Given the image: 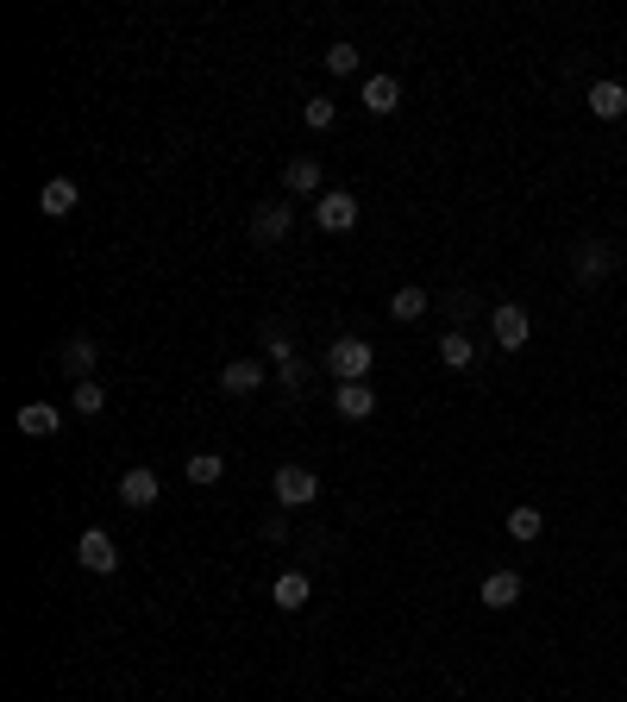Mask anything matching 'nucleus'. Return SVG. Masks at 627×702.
I'll list each match as a JSON object with an SVG mask.
<instances>
[{
    "label": "nucleus",
    "mask_w": 627,
    "mask_h": 702,
    "mask_svg": "<svg viewBox=\"0 0 627 702\" xmlns=\"http://www.w3.org/2000/svg\"><path fill=\"white\" fill-rule=\"evenodd\" d=\"M76 565H82V571H95V577H107L113 565H120V546H113V533L88 527L82 540H76Z\"/></svg>",
    "instance_id": "423d86ee"
},
{
    "label": "nucleus",
    "mask_w": 627,
    "mask_h": 702,
    "mask_svg": "<svg viewBox=\"0 0 627 702\" xmlns=\"http://www.w3.org/2000/svg\"><path fill=\"white\" fill-rule=\"evenodd\" d=\"M333 408H339V420H370V414H377V389H370V383H339Z\"/></svg>",
    "instance_id": "f8f14e48"
},
{
    "label": "nucleus",
    "mask_w": 627,
    "mask_h": 702,
    "mask_svg": "<svg viewBox=\"0 0 627 702\" xmlns=\"http://www.w3.org/2000/svg\"><path fill=\"white\" fill-rule=\"evenodd\" d=\"M76 201H82L76 182H69V176H51V182L38 189V214H44V220H63V214H76Z\"/></svg>",
    "instance_id": "1a4fd4ad"
},
{
    "label": "nucleus",
    "mask_w": 627,
    "mask_h": 702,
    "mask_svg": "<svg viewBox=\"0 0 627 702\" xmlns=\"http://www.w3.org/2000/svg\"><path fill=\"white\" fill-rule=\"evenodd\" d=\"M327 364H333V377H339V383H364V377H370V364H377V351H370V339H333Z\"/></svg>",
    "instance_id": "f257e3e1"
},
{
    "label": "nucleus",
    "mask_w": 627,
    "mask_h": 702,
    "mask_svg": "<svg viewBox=\"0 0 627 702\" xmlns=\"http://www.w3.org/2000/svg\"><path fill=\"white\" fill-rule=\"evenodd\" d=\"M571 270H577V276H584V283H596V276H602V270H609V251H602V245H584V251H577V257H571Z\"/></svg>",
    "instance_id": "b1692460"
},
{
    "label": "nucleus",
    "mask_w": 627,
    "mask_h": 702,
    "mask_svg": "<svg viewBox=\"0 0 627 702\" xmlns=\"http://www.w3.org/2000/svg\"><path fill=\"white\" fill-rule=\"evenodd\" d=\"M471 358H477V345L464 339L458 326H452V333H439V364H446V370H471Z\"/></svg>",
    "instance_id": "6ab92c4d"
},
{
    "label": "nucleus",
    "mask_w": 627,
    "mask_h": 702,
    "mask_svg": "<svg viewBox=\"0 0 627 702\" xmlns=\"http://www.w3.org/2000/svg\"><path fill=\"white\" fill-rule=\"evenodd\" d=\"M283 189L289 195H320V163L314 157H289L283 163Z\"/></svg>",
    "instance_id": "2eb2a0df"
},
{
    "label": "nucleus",
    "mask_w": 627,
    "mask_h": 702,
    "mask_svg": "<svg viewBox=\"0 0 627 702\" xmlns=\"http://www.w3.org/2000/svg\"><path fill=\"white\" fill-rule=\"evenodd\" d=\"M308 596H314V583H308V571H283L270 583V602L283 608V615H295V608H308Z\"/></svg>",
    "instance_id": "9d476101"
},
{
    "label": "nucleus",
    "mask_w": 627,
    "mask_h": 702,
    "mask_svg": "<svg viewBox=\"0 0 627 702\" xmlns=\"http://www.w3.org/2000/svg\"><path fill=\"white\" fill-rule=\"evenodd\" d=\"M490 333H496V345H502V351H521V345H527V333H533V320H527V308L502 301V308L490 314Z\"/></svg>",
    "instance_id": "0eeeda50"
},
{
    "label": "nucleus",
    "mask_w": 627,
    "mask_h": 702,
    "mask_svg": "<svg viewBox=\"0 0 627 702\" xmlns=\"http://www.w3.org/2000/svg\"><path fill=\"white\" fill-rule=\"evenodd\" d=\"M301 120H308V132H333V120H339V107H333L327 95H308V107H301Z\"/></svg>",
    "instance_id": "5701e85b"
},
{
    "label": "nucleus",
    "mask_w": 627,
    "mask_h": 702,
    "mask_svg": "<svg viewBox=\"0 0 627 702\" xmlns=\"http://www.w3.org/2000/svg\"><path fill=\"white\" fill-rule=\"evenodd\" d=\"M270 489H276V502H283V508H308V502H320V477L308 471V464H283V471L270 477Z\"/></svg>",
    "instance_id": "f03ea898"
},
{
    "label": "nucleus",
    "mask_w": 627,
    "mask_h": 702,
    "mask_svg": "<svg viewBox=\"0 0 627 702\" xmlns=\"http://www.w3.org/2000/svg\"><path fill=\"white\" fill-rule=\"evenodd\" d=\"M220 477H226V458H220V452H195V458H189V483H195V489H214Z\"/></svg>",
    "instance_id": "412c9836"
},
{
    "label": "nucleus",
    "mask_w": 627,
    "mask_h": 702,
    "mask_svg": "<svg viewBox=\"0 0 627 702\" xmlns=\"http://www.w3.org/2000/svg\"><path fill=\"white\" fill-rule=\"evenodd\" d=\"M264 351L276 358V383H283V389H301V383H308V364L295 358V339H283V326H264Z\"/></svg>",
    "instance_id": "7ed1b4c3"
},
{
    "label": "nucleus",
    "mask_w": 627,
    "mask_h": 702,
    "mask_svg": "<svg viewBox=\"0 0 627 702\" xmlns=\"http://www.w3.org/2000/svg\"><path fill=\"white\" fill-rule=\"evenodd\" d=\"M157 496H164V483H157L151 464H132V471L120 477V502L126 508H157Z\"/></svg>",
    "instance_id": "6e6552de"
},
{
    "label": "nucleus",
    "mask_w": 627,
    "mask_h": 702,
    "mask_svg": "<svg viewBox=\"0 0 627 702\" xmlns=\"http://www.w3.org/2000/svg\"><path fill=\"white\" fill-rule=\"evenodd\" d=\"M314 226H320V232H352V226H358V195L327 189V195L314 201Z\"/></svg>",
    "instance_id": "20e7f679"
},
{
    "label": "nucleus",
    "mask_w": 627,
    "mask_h": 702,
    "mask_svg": "<svg viewBox=\"0 0 627 702\" xmlns=\"http://www.w3.org/2000/svg\"><path fill=\"white\" fill-rule=\"evenodd\" d=\"M540 527H546V521H540V508H527V502L508 514V533H515V540H540Z\"/></svg>",
    "instance_id": "393cba45"
},
{
    "label": "nucleus",
    "mask_w": 627,
    "mask_h": 702,
    "mask_svg": "<svg viewBox=\"0 0 627 702\" xmlns=\"http://www.w3.org/2000/svg\"><path fill=\"white\" fill-rule=\"evenodd\" d=\"M220 389H226V395H258V389H264V364H258V358H232V364L220 370Z\"/></svg>",
    "instance_id": "9b49d317"
},
{
    "label": "nucleus",
    "mask_w": 627,
    "mask_h": 702,
    "mask_svg": "<svg viewBox=\"0 0 627 702\" xmlns=\"http://www.w3.org/2000/svg\"><path fill=\"white\" fill-rule=\"evenodd\" d=\"M477 596L490 602V608H515V602H521V571H490Z\"/></svg>",
    "instance_id": "4468645a"
},
{
    "label": "nucleus",
    "mask_w": 627,
    "mask_h": 702,
    "mask_svg": "<svg viewBox=\"0 0 627 702\" xmlns=\"http://www.w3.org/2000/svg\"><path fill=\"white\" fill-rule=\"evenodd\" d=\"M57 427H63V414L51 402H26V408H19V433H26V439H51Z\"/></svg>",
    "instance_id": "ddd939ff"
},
{
    "label": "nucleus",
    "mask_w": 627,
    "mask_h": 702,
    "mask_svg": "<svg viewBox=\"0 0 627 702\" xmlns=\"http://www.w3.org/2000/svg\"><path fill=\"white\" fill-rule=\"evenodd\" d=\"M590 113H596V120H621V113H627V88L621 82H590Z\"/></svg>",
    "instance_id": "f3484780"
},
{
    "label": "nucleus",
    "mask_w": 627,
    "mask_h": 702,
    "mask_svg": "<svg viewBox=\"0 0 627 702\" xmlns=\"http://www.w3.org/2000/svg\"><path fill=\"white\" fill-rule=\"evenodd\" d=\"M289 232H295L289 201H270V207H258V220H251V245H258V251H270V245H283Z\"/></svg>",
    "instance_id": "39448f33"
},
{
    "label": "nucleus",
    "mask_w": 627,
    "mask_h": 702,
    "mask_svg": "<svg viewBox=\"0 0 627 702\" xmlns=\"http://www.w3.org/2000/svg\"><path fill=\"white\" fill-rule=\"evenodd\" d=\"M427 308H433V295H427V289H414V283L389 295V320H421Z\"/></svg>",
    "instance_id": "aec40b11"
},
{
    "label": "nucleus",
    "mask_w": 627,
    "mask_h": 702,
    "mask_svg": "<svg viewBox=\"0 0 627 702\" xmlns=\"http://www.w3.org/2000/svg\"><path fill=\"white\" fill-rule=\"evenodd\" d=\"M95 364H101L95 339H69V345H63V370H69L76 383H88V377H95Z\"/></svg>",
    "instance_id": "dca6fc26"
},
{
    "label": "nucleus",
    "mask_w": 627,
    "mask_h": 702,
    "mask_svg": "<svg viewBox=\"0 0 627 702\" xmlns=\"http://www.w3.org/2000/svg\"><path fill=\"white\" fill-rule=\"evenodd\" d=\"M364 107H370V113H396V107H402V82H396V76H370V82H364Z\"/></svg>",
    "instance_id": "a211bd4d"
},
{
    "label": "nucleus",
    "mask_w": 627,
    "mask_h": 702,
    "mask_svg": "<svg viewBox=\"0 0 627 702\" xmlns=\"http://www.w3.org/2000/svg\"><path fill=\"white\" fill-rule=\"evenodd\" d=\"M327 69H333V76H352V69H358V44H333V51H327Z\"/></svg>",
    "instance_id": "a878e982"
},
{
    "label": "nucleus",
    "mask_w": 627,
    "mask_h": 702,
    "mask_svg": "<svg viewBox=\"0 0 627 702\" xmlns=\"http://www.w3.org/2000/svg\"><path fill=\"white\" fill-rule=\"evenodd\" d=\"M69 408H76V414H88V420H95V414L107 408V395H101V383H95V377H88V383H76V389H69Z\"/></svg>",
    "instance_id": "4be33fe9"
}]
</instances>
